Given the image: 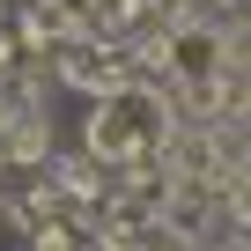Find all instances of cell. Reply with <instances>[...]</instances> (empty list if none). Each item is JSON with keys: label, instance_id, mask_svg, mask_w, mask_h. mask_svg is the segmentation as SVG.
<instances>
[{"label": "cell", "instance_id": "1", "mask_svg": "<svg viewBox=\"0 0 251 251\" xmlns=\"http://www.w3.org/2000/svg\"><path fill=\"white\" fill-rule=\"evenodd\" d=\"M170 133H177L170 103H163L155 89H141V81H111V89L96 96V111H89V155L111 163V170L155 163V155L170 148Z\"/></svg>", "mask_w": 251, "mask_h": 251}, {"label": "cell", "instance_id": "2", "mask_svg": "<svg viewBox=\"0 0 251 251\" xmlns=\"http://www.w3.org/2000/svg\"><path fill=\"white\" fill-rule=\"evenodd\" d=\"M155 59H163V74H170L177 89L222 81V74H229V30L177 15V23H163V37H155Z\"/></svg>", "mask_w": 251, "mask_h": 251}, {"label": "cell", "instance_id": "3", "mask_svg": "<svg viewBox=\"0 0 251 251\" xmlns=\"http://www.w3.org/2000/svg\"><path fill=\"white\" fill-rule=\"evenodd\" d=\"M96 0H30V23H23V37L45 52V45H67V37H96Z\"/></svg>", "mask_w": 251, "mask_h": 251}, {"label": "cell", "instance_id": "4", "mask_svg": "<svg viewBox=\"0 0 251 251\" xmlns=\"http://www.w3.org/2000/svg\"><path fill=\"white\" fill-rule=\"evenodd\" d=\"M59 52V74L74 81V89H89V96H103L111 81H118V59L96 45V37H67V45H52Z\"/></svg>", "mask_w": 251, "mask_h": 251}, {"label": "cell", "instance_id": "5", "mask_svg": "<svg viewBox=\"0 0 251 251\" xmlns=\"http://www.w3.org/2000/svg\"><path fill=\"white\" fill-rule=\"evenodd\" d=\"M52 148V126L37 118V111H23L15 118V133H8V148H0V155H8V163H30V155H45Z\"/></svg>", "mask_w": 251, "mask_h": 251}, {"label": "cell", "instance_id": "6", "mask_svg": "<svg viewBox=\"0 0 251 251\" xmlns=\"http://www.w3.org/2000/svg\"><path fill=\"white\" fill-rule=\"evenodd\" d=\"M229 185H244V192H251V148H244V177H229Z\"/></svg>", "mask_w": 251, "mask_h": 251}, {"label": "cell", "instance_id": "7", "mask_svg": "<svg viewBox=\"0 0 251 251\" xmlns=\"http://www.w3.org/2000/svg\"><path fill=\"white\" fill-rule=\"evenodd\" d=\"M0 15H8V0H0Z\"/></svg>", "mask_w": 251, "mask_h": 251}, {"label": "cell", "instance_id": "8", "mask_svg": "<svg viewBox=\"0 0 251 251\" xmlns=\"http://www.w3.org/2000/svg\"><path fill=\"white\" fill-rule=\"evenodd\" d=\"M0 214H8V200H0Z\"/></svg>", "mask_w": 251, "mask_h": 251}, {"label": "cell", "instance_id": "9", "mask_svg": "<svg viewBox=\"0 0 251 251\" xmlns=\"http://www.w3.org/2000/svg\"><path fill=\"white\" fill-rule=\"evenodd\" d=\"M67 251H74V244H67Z\"/></svg>", "mask_w": 251, "mask_h": 251}]
</instances>
